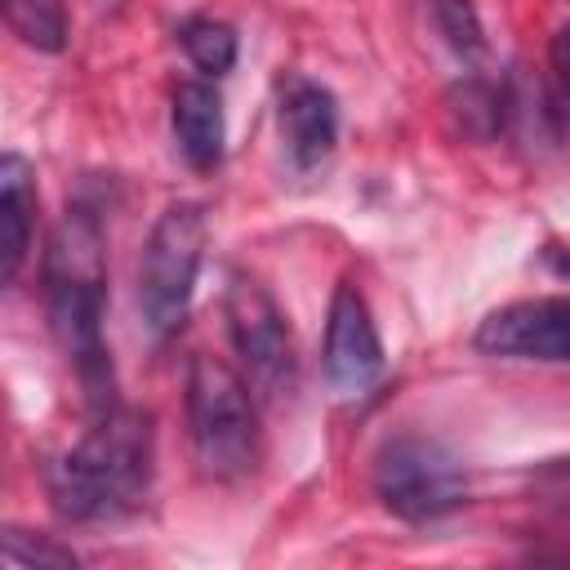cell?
I'll return each mask as SVG.
<instances>
[{
	"instance_id": "6da1fadb",
	"label": "cell",
	"mask_w": 570,
	"mask_h": 570,
	"mask_svg": "<svg viewBox=\"0 0 570 570\" xmlns=\"http://www.w3.org/2000/svg\"><path fill=\"white\" fill-rule=\"evenodd\" d=\"M45 307L58 347L67 352L94 410L111 405L107 316V232L89 205H71L45 249Z\"/></svg>"
},
{
	"instance_id": "7a4b0ae2",
	"label": "cell",
	"mask_w": 570,
	"mask_h": 570,
	"mask_svg": "<svg viewBox=\"0 0 570 570\" xmlns=\"http://www.w3.org/2000/svg\"><path fill=\"white\" fill-rule=\"evenodd\" d=\"M156 472V428L147 410L102 405L85 436L62 450L45 481L49 499L67 521H116L142 503Z\"/></svg>"
},
{
	"instance_id": "3957f363",
	"label": "cell",
	"mask_w": 570,
	"mask_h": 570,
	"mask_svg": "<svg viewBox=\"0 0 570 570\" xmlns=\"http://www.w3.org/2000/svg\"><path fill=\"white\" fill-rule=\"evenodd\" d=\"M187 436L205 476L245 481L258 463V396L223 356L196 352L187 365Z\"/></svg>"
},
{
	"instance_id": "277c9868",
	"label": "cell",
	"mask_w": 570,
	"mask_h": 570,
	"mask_svg": "<svg viewBox=\"0 0 570 570\" xmlns=\"http://www.w3.org/2000/svg\"><path fill=\"white\" fill-rule=\"evenodd\" d=\"M205 245H209V214L200 200H174L151 223L138 258V312L156 338H169L187 321Z\"/></svg>"
},
{
	"instance_id": "5b68a950",
	"label": "cell",
	"mask_w": 570,
	"mask_h": 570,
	"mask_svg": "<svg viewBox=\"0 0 570 570\" xmlns=\"http://www.w3.org/2000/svg\"><path fill=\"white\" fill-rule=\"evenodd\" d=\"M374 494L392 517L423 525L468 503V472L445 441L428 432H396L374 454Z\"/></svg>"
},
{
	"instance_id": "8992f818",
	"label": "cell",
	"mask_w": 570,
	"mask_h": 570,
	"mask_svg": "<svg viewBox=\"0 0 570 570\" xmlns=\"http://www.w3.org/2000/svg\"><path fill=\"white\" fill-rule=\"evenodd\" d=\"M223 312H227L232 352H236L240 374L249 379L254 396L285 401L298 387V352H294V334H289L281 303L254 276L236 272L227 285Z\"/></svg>"
},
{
	"instance_id": "52a82bcc",
	"label": "cell",
	"mask_w": 570,
	"mask_h": 570,
	"mask_svg": "<svg viewBox=\"0 0 570 570\" xmlns=\"http://www.w3.org/2000/svg\"><path fill=\"white\" fill-rule=\"evenodd\" d=\"M383 338L374 325V312L356 281H338L325 316V347L321 365L338 396H365L383 374Z\"/></svg>"
},
{
	"instance_id": "ba28073f",
	"label": "cell",
	"mask_w": 570,
	"mask_h": 570,
	"mask_svg": "<svg viewBox=\"0 0 570 570\" xmlns=\"http://www.w3.org/2000/svg\"><path fill=\"white\" fill-rule=\"evenodd\" d=\"M485 356L570 361V298H517L494 307L472 338Z\"/></svg>"
},
{
	"instance_id": "9c48e42d",
	"label": "cell",
	"mask_w": 570,
	"mask_h": 570,
	"mask_svg": "<svg viewBox=\"0 0 570 570\" xmlns=\"http://www.w3.org/2000/svg\"><path fill=\"white\" fill-rule=\"evenodd\" d=\"M276 125L294 169H316L338 142V98L312 76H285L276 85Z\"/></svg>"
},
{
	"instance_id": "30bf717a",
	"label": "cell",
	"mask_w": 570,
	"mask_h": 570,
	"mask_svg": "<svg viewBox=\"0 0 570 570\" xmlns=\"http://www.w3.org/2000/svg\"><path fill=\"white\" fill-rule=\"evenodd\" d=\"M169 125H174V142L183 151V160L200 174L223 165L227 151V116H223V98L209 80H183L174 89L169 102Z\"/></svg>"
},
{
	"instance_id": "8fae6325",
	"label": "cell",
	"mask_w": 570,
	"mask_h": 570,
	"mask_svg": "<svg viewBox=\"0 0 570 570\" xmlns=\"http://www.w3.org/2000/svg\"><path fill=\"white\" fill-rule=\"evenodd\" d=\"M36 236V169L18 156H0V281L13 285Z\"/></svg>"
},
{
	"instance_id": "7c38bea8",
	"label": "cell",
	"mask_w": 570,
	"mask_h": 570,
	"mask_svg": "<svg viewBox=\"0 0 570 570\" xmlns=\"http://www.w3.org/2000/svg\"><path fill=\"white\" fill-rule=\"evenodd\" d=\"M4 22L36 53H62V45H67V4L62 0H4Z\"/></svg>"
},
{
	"instance_id": "4fadbf2b",
	"label": "cell",
	"mask_w": 570,
	"mask_h": 570,
	"mask_svg": "<svg viewBox=\"0 0 570 570\" xmlns=\"http://www.w3.org/2000/svg\"><path fill=\"white\" fill-rule=\"evenodd\" d=\"M178 45H183V53L191 58V67L196 71H205V76H227L232 67H236V31L227 27V22H218V18H187L183 27H178Z\"/></svg>"
},
{
	"instance_id": "5bb4252c",
	"label": "cell",
	"mask_w": 570,
	"mask_h": 570,
	"mask_svg": "<svg viewBox=\"0 0 570 570\" xmlns=\"http://www.w3.org/2000/svg\"><path fill=\"white\" fill-rule=\"evenodd\" d=\"M423 9H428L432 31H436L463 62H472V58L485 53V27H481V13H476L472 0H423Z\"/></svg>"
},
{
	"instance_id": "9a60e30c",
	"label": "cell",
	"mask_w": 570,
	"mask_h": 570,
	"mask_svg": "<svg viewBox=\"0 0 570 570\" xmlns=\"http://www.w3.org/2000/svg\"><path fill=\"white\" fill-rule=\"evenodd\" d=\"M0 543H4V561H9L13 570H71V566L80 561L67 543H58V539H49V534L18 530V525H9Z\"/></svg>"
},
{
	"instance_id": "2e32d148",
	"label": "cell",
	"mask_w": 570,
	"mask_h": 570,
	"mask_svg": "<svg viewBox=\"0 0 570 570\" xmlns=\"http://www.w3.org/2000/svg\"><path fill=\"white\" fill-rule=\"evenodd\" d=\"M454 116H459V125L472 134V138H490L499 125H503V98H499V89H490V85H481V80H468L459 94H454Z\"/></svg>"
},
{
	"instance_id": "e0dca14e",
	"label": "cell",
	"mask_w": 570,
	"mask_h": 570,
	"mask_svg": "<svg viewBox=\"0 0 570 570\" xmlns=\"http://www.w3.org/2000/svg\"><path fill=\"white\" fill-rule=\"evenodd\" d=\"M530 494L552 517L570 521V459H543L530 468Z\"/></svg>"
},
{
	"instance_id": "ac0fdd59",
	"label": "cell",
	"mask_w": 570,
	"mask_h": 570,
	"mask_svg": "<svg viewBox=\"0 0 570 570\" xmlns=\"http://www.w3.org/2000/svg\"><path fill=\"white\" fill-rule=\"evenodd\" d=\"M548 85H552V107L570 125V22L552 31L548 40Z\"/></svg>"
}]
</instances>
